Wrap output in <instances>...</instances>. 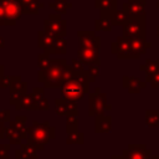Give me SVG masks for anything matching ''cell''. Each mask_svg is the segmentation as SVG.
I'll list each match as a JSON object with an SVG mask.
<instances>
[{
	"label": "cell",
	"instance_id": "obj_3",
	"mask_svg": "<svg viewBox=\"0 0 159 159\" xmlns=\"http://www.w3.org/2000/svg\"><path fill=\"white\" fill-rule=\"evenodd\" d=\"M53 137H55V128H52L48 122L45 123L34 122L30 128H26V138L29 143L34 144L37 149H42L45 144Z\"/></svg>",
	"mask_w": 159,
	"mask_h": 159
},
{
	"label": "cell",
	"instance_id": "obj_10",
	"mask_svg": "<svg viewBox=\"0 0 159 159\" xmlns=\"http://www.w3.org/2000/svg\"><path fill=\"white\" fill-rule=\"evenodd\" d=\"M123 158L124 159H150V150L147 149L145 145L138 144H130L125 150H123Z\"/></svg>",
	"mask_w": 159,
	"mask_h": 159
},
{
	"label": "cell",
	"instance_id": "obj_29",
	"mask_svg": "<svg viewBox=\"0 0 159 159\" xmlns=\"http://www.w3.org/2000/svg\"><path fill=\"white\" fill-rule=\"evenodd\" d=\"M78 127V120H77V114H70L66 116V128H67V134L72 132H77Z\"/></svg>",
	"mask_w": 159,
	"mask_h": 159
},
{
	"label": "cell",
	"instance_id": "obj_47",
	"mask_svg": "<svg viewBox=\"0 0 159 159\" xmlns=\"http://www.w3.org/2000/svg\"><path fill=\"white\" fill-rule=\"evenodd\" d=\"M157 35H158V36H159V26H158V27H157Z\"/></svg>",
	"mask_w": 159,
	"mask_h": 159
},
{
	"label": "cell",
	"instance_id": "obj_33",
	"mask_svg": "<svg viewBox=\"0 0 159 159\" xmlns=\"http://www.w3.org/2000/svg\"><path fill=\"white\" fill-rule=\"evenodd\" d=\"M26 119L27 118L25 116H17L16 119H15V122H11L10 125L14 127V128H16V129H19V130H21V132H26V128H25Z\"/></svg>",
	"mask_w": 159,
	"mask_h": 159
},
{
	"label": "cell",
	"instance_id": "obj_15",
	"mask_svg": "<svg viewBox=\"0 0 159 159\" xmlns=\"http://www.w3.org/2000/svg\"><path fill=\"white\" fill-rule=\"evenodd\" d=\"M26 87H27V83L21 80L10 86V103L11 104H15L24 94H26Z\"/></svg>",
	"mask_w": 159,
	"mask_h": 159
},
{
	"label": "cell",
	"instance_id": "obj_40",
	"mask_svg": "<svg viewBox=\"0 0 159 159\" xmlns=\"http://www.w3.org/2000/svg\"><path fill=\"white\" fill-rule=\"evenodd\" d=\"M6 25V17H5V10L2 5V0H0V26Z\"/></svg>",
	"mask_w": 159,
	"mask_h": 159
},
{
	"label": "cell",
	"instance_id": "obj_6",
	"mask_svg": "<svg viewBox=\"0 0 159 159\" xmlns=\"http://www.w3.org/2000/svg\"><path fill=\"white\" fill-rule=\"evenodd\" d=\"M106 109H111V106L107 103V96L101 92V88H96L89 94V116L104 114Z\"/></svg>",
	"mask_w": 159,
	"mask_h": 159
},
{
	"label": "cell",
	"instance_id": "obj_2",
	"mask_svg": "<svg viewBox=\"0 0 159 159\" xmlns=\"http://www.w3.org/2000/svg\"><path fill=\"white\" fill-rule=\"evenodd\" d=\"M89 78L87 71L75 72V75L62 84L61 87V96L68 101H78L86 93L89 92Z\"/></svg>",
	"mask_w": 159,
	"mask_h": 159
},
{
	"label": "cell",
	"instance_id": "obj_17",
	"mask_svg": "<svg viewBox=\"0 0 159 159\" xmlns=\"http://www.w3.org/2000/svg\"><path fill=\"white\" fill-rule=\"evenodd\" d=\"M117 0H94V6L101 10V16L108 17L114 10H117Z\"/></svg>",
	"mask_w": 159,
	"mask_h": 159
},
{
	"label": "cell",
	"instance_id": "obj_41",
	"mask_svg": "<svg viewBox=\"0 0 159 159\" xmlns=\"http://www.w3.org/2000/svg\"><path fill=\"white\" fill-rule=\"evenodd\" d=\"M10 120V111H0V122H9Z\"/></svg>",
	"mask_w": 159,
	"mask_h": 159
},
{
	"label": "cell",
	"instance_id": "obj_31",
	"mask_svg": "<svg viewBox=\"0 0 159 159\" xmlns=\"http://www.w3.org/2000/svg\"><path fill=\"white\" fill-rule=\"evenodd\" d=\"M51 58H50V55L46 53V52H42V53H39L37 56V63H39V68L40 70H46L48 68V66L51 65Z\"/></svg>",
	"mask_w": 159,
	"mask_h": 159
},
{
	"label": "cell",
	"instance_id": "obj_45",
	"mask_svg": "<svg viewBox=\"0 0 159 159\" xmlns=\"http://www.w3.org/2000/svg\"><path fill=\"white\" fill-rule=\"evenodd\" d=\"M5 46V42H4V39L2 37H0V48H2Z\"/></svg>",
	"mask_w": 159,
	"mask_h": 159
},
{
	"label": "cell",
	"instance_id": "obj_48",
	"mask_svg": "<svg viewBox=\"0 0 159 159\" xmlns=\"http://www.w3.org/2000/svg\"><path fill=\"white\" fill-rule=\"evenodd\" d=\"M157 7L159 9V0H157Z\"/></svg>",
	"mask_w": 159,
	"mask_h": 159
},
{
	"label": "cell",
	"instance_id": "obj_12",
	"mask_svg": "<svg viewBox=\"0 0 159 159\" xmlns=\"http://www.w3.org/2000/svg\"><path fill=\"white\" fill-rule=\"evenodd\" d=\"M145 4L147 0H127L123 2V10L129 16L145 15Z\"/></svg>",
	"mask_w": 159,
	"mask_h": 159
},
{
	"label": "cell",
	"instance_id": "obj_27",
	"mask_svg": "<svg viewBox=\"0 0 159 159\" xmlns=\"http://www.w3.org/2000/svg\"><path fill=\"white\" fill-rule=\"evenodd\" d=\"M112 22L108 17H103L101 16L98 20H96L94 22V27H96V31H107L109 32L112 30Z\"/></svg>",
	"mask_w": 159,
	"mask_h": 159
},
{
	"label": "cell",
	"instance_id": "obj_21",
	"mask_svg": "<svg viewBox=\"0 0 159 159\" xmlns=\"http://www.w3.org/2000/svg\"><path fill=\"white\" fill-rule=\"evenodd\" d=\"M111 123H112L111 116H104V114L96 116V132L97 133L109 132L111 130Z\"/></svg>",
	"mask_w": 159,
	"mask_h": 159
},
{
	"label": "cell",
	"instance_id": "obj_26",
	"mask_svg": "<svg viewBox=\"0 0 159 159\" xmlns=\"http://www.w3.org/2000/svg\"><path fill=\"white\" fill-rule=\"evenodd\" d=\"M48 6H50V9L55 10L56 12L62 15V14H66L67 10L72 7V2H70L67 0H55V1L50 2Z\"/></svg>",
	"mask_w": 159,
	"mask_h": 159
},
{
	"label": "cell",
	"instance_id": "obj_28",
	"mask_svg": "<svg viewBox=\"0 0 159 159\" xmlns=\"http://www.w3.org/2000/svg\"><path fill=\"white\" fill-rule=\"evenodd\" d=\"M145 123L148 127H159V111H147Z\"/></svg>",
	"mask_w": 159,
	"mask_h": 159
},
{
	"label": "cell",
	"instance_id": "obj_46",
	"mask_svg": "<svg viewBox=\"0 0 159 159\" xmlns=\"http://www.w3.org/2000/svg\"><path fill=\"white\" fill-rule=\"evenodd\" d=\"M111 159H124V158H123V155H120V157H112Z\"/></svg>",
	"mask_w": 159,
	"mask_h": 159
},
{
	"label": "cell",
	"instance_id": "obj_23",
	"mask_svg": "<svg viewBox=\"0 0 159 159\" xmlns=\"http://www.w3.org/2000/svg\"><path fill=\"white\" fill-rule=\"evenodd\" d=\"M15 107L17 109H29V111H34L36 109V102H35V98L32 94H24L16 103H15Z\"/></svg>",
	"mask_w": 159,
	"mask_h": 159
},
{
	"label": "cell",
	"instance_id": "obj_24",
	"mask_svg": "<svg viewBox=\"0 0 159 159\" xmlns=\"http://www.w3.org/2000/svg\"><path fill=\"white\" fill-rule=\"evenodd\" d=\"M108 19L111 20V22H112V25H116V26H123L127 21H128V19H129V15L122 9V10H114L109 16H108Z\"/></svg>",
	"mask_w": 159,
	"mask_h": 159
},
{
	"label": "cell",
	"instance_id": "obj_42",
	"mask_svg": "<svg viewBox=\"0 0 159 159\" xmlns=\"http://www.w3.org/2000/svg\"><path fill=\"white\" fill-rule=\"evenodd\" d=\"M21 5H29V4H34V2H37L39 0H19Z\"/></svg>",
	"mask_w": 159,
	"mask_h": 159
},
{
	"label": "cell",
	"instance_id": "obj_44",
	"mask_svg": "<svg viewBox=\"0 0 159 159\" xmlns=\"http://www.w3.org/2000/svg\"><path fill=\"white\" fill-rule=\"evenodd\" d=\"M4 77V66L0 65V80Z\"/></svg>",
	"mask_w": 159,
	"mask_h": 159
},
{
	"label": "cell",
	"instance_id": "obj_13",
	"mask_svg": "<svg viewBox=\"0 0 159 159\" xmlns=\"http://www.w3.org/2000/svg\"><path fill=\"white\" fill-rule=\"evenodd\" d=\"M77 57L83 65L99 63V48H80Z\"/></svg>",
	"mask_w": 159,
	"mask_h": 159
},
{
	"label": "cell",
	"instance_id": "obj_30",
	"mask_svg": "<svg viewBox=\"0 0 159 159\" xmlns=\"http://www.w3.org/2000/svg\"><path fill=\"white\" fill-rule=\"evenodd\" d=\"M43 7V4L37 1L34 4H29V5H21L22 9V14H37L40 9Z\"/></svg>",
	"mask_w": 159,
	"mask_h": 159
},
{
	"label": "cell",
	"instance_id": "obj_1",
	"mask_svg": "<svg viewBox=\"0 0 159 159\" xmlns=\"http://www.w3.org/2000/svg\"><path fill=\"white\" fill-rule=\"evenodd\" d=\"M75 75V70L71 65L66 62V60H52L51 65L46 70H40L37 72L39 82H42L45 87H62L65 82H67Z\"/></svg>",
	"mask_w": 159,
	"mask_h": 159
},
{
	"label": "cell",
	"instance_id": "obj_25",
	"mask_svg": "<svg viewBox=\"0 0 159 159\" xmlns=\"http://www.w3.org/2000/svg\"><path fill=\"white\" fill-rule=\"evenodd\" d=\"M140 70L145 72L147 80L150 78L153 75H155L157 72H159V60H158V61L147 60V61L144 62V65H140Z\"/></svg>",
	"mask_w": 159,
	"mask_h": 159
},
{
	"label": "cell",
	"instance_id": "obj_34",
	"mask_svg": "<svg viewBox=\"0 0 159 159\" xmlns=\"http://www.w3.org/2000/svg\"><path fill=\"white\" fill-rule=\"evenodd\" d=\"M82 144L83 143V135L82 133L80 132H72V133H68V137H67V144Z\"/></svg>",
	"mask_w": 159,
	"mask_h": 159
},
{
	"label": "cell",
	"instance_id": "obj_32",
	"mask_svg": "<svg viewBox=\"0 0 159 159\" xmlns=\"http://www.w3.org/2000/svg\"><path fill=\"white\" fill-rule=\"evenodd\" d=\"M20 76H4L0 80V88H10V86L17 81H20Z\"/></svg>",
	"mask_w": 159,
	"mask_h": 159
},
{
	"label": "cell",
	"instance_id": "obj_37",
	"mask_svg": "<svg viewBox=\"0 0 159 159\" xmlns=\"http://www.w3.org/2000/svg\"><path fill=\"white\" fill-rule=\"evenodd\" d=\"M71 66H72V68L75 70V72H82V71H84L83 70V63L80 61V60H72L71 61Z\"/></svg>",
	"mask_w": 159,
	"mask_h": 159
},
{
	"label": "cell",
	"instance_id": "obj_5",
	"mask_svg": "<svg viewBox=\"0 0 159 159\" xmlns=\"http://www.w3.org/2000/svg\"><path fill=\"white\" fill-rule=\"evenodd\" d=\"M67 24L66 20L61 17V14H50L48 19L43 20V31L52 36H65L67 34Z\"/></svg>",
	"mask_w": 159,
	"mask_h": 159
},
{
	"label": "cell",
	"instance_id": "obj_36",
	"mask_svg": "<svg viewBox=\"0 0 159 159\" xmlns=\"http://www.w3.org/2000/svg\"><path fill=\"white\" fill-rule=\"evenodd\" d=\"M35 102H36V109H40V111H48L50 106H48V102H47V99L45 98V96L41 97V98H39V99H35Z\"/></svg>",
	"mask_w": 159,
	"mask_h": 159
},
{
	"label": "cell",
	"instance_id": "obj_7",
	"mask_svg": "<svg viewBox=\"0 0 159 159\" xmlns=\"http://www.w3.org/2000/svg\"><path fill=\"white\" fill-rule=\"evenodd\" d=\"M4 10H5V17H6V26L15 25L16 21L22 15V9L20 1L15 0H2Z\"/></svg>",
	"mask_w": 159,
	"mask_h": 159
},
{
	"label": "cell",
	"instance_id": "obj_8",
	"mask_svg": "<svg viewBox=\"0 0 159 159\" xmlns=\"http://www.w3.org/2000/svg\"><path fill=\"white\" fill-rule=\"evenodd\" d=\"M112 53H114L119 60L132 58L129 40L124 36H118L114 42H112Z\"/></svg>",
	"mask_w": 159,
	"mask_h": 159
},
{
	"label": "cell",
	"instance_id": "obj_19",
	"mask_svg": "<svg viewBox=\"0 0 159 159\" xmlns=\"http://www.w3.org/2000/svg\"><path fill=\"white\" fill-rule=\"evenodd\" d=\"M67 52V40L65 36H56L52 47L46 52L48 55L57 53V55H63Z\"/></svg>",
	"mask_w": 159,
	"mask_h": 159
},
{
	"label": "cell",
	"instance_id": "obj_35",
	"mask_svg": "<svg viewBox=\"0 0 159 159\" xmlns=\"http://www.w3.org/2000/svg\"><path fill=\"white\" fill-rule=\"evenodd\" d=\"M87 75L89 78V82H94L97 76L99 75V63H93L89 65V68L87 70Z\"/></svg>",
	"mask_w": 159,
	"mask_h": 159
},
{
	"label": "cell",
	"instance_id": "obj_18",
	"mask_svg": "<svg viewBox=\"0 0 159 159\" xmlns=\"http://www.w3.org/2000/svg\"><path fill=\"white\" fill-rule=\"evenodd\" d=\"M36 147L31 143L22 144L21 149L16 152V159H37Z\"/></svg>",
	"mask_w": 159,
	"mask_h": 159
},
{
	"label": "cell",
	"instance_id": "obj_20",
	"mask_svg": "<svg viewBox=\"0 0 159 159\" xmlns=\"http://www.w3.org/2000/svg\"><path fill=\"white\" fill-rule=\"evenodd\" d=\"M53 41H55V36L47 34L43 30L42 31H39V34H37V45H39L40 48H43L45 52H47L52 47Z\"/></svg>",
	"mask_w": 159,
	"mask_h": 159
},
{
	"label": "cell",
	"instance_id": "obj_22",
	"mask_svg": "<svg viewBox=\"0 0 159 159\" xmlns=\"http://www.w3.org/2000/svg\"><path fill=\"white\" fill-rule=\"evenodd\" d=\"M5 135L10 140L11 144H20L21 139L26 138V132H21V130L10 125L9 128H5Z\"/></svg>",
	"mask_w": 159,
	"mask_h": 159
},
{
	"label": "cell",
	"instance_id": "obj_43",
	"mask_svg": "<svg viewBox=\"0 0 159 159\" xmlns=\"http://www.w3.org/2000/svg\"><path fill=\"white\" fill-rule=\"evenodd\" d=\"M4 134H5V127H4V123L0 122V138L4 137Z\"/></svg>",
	"mask_w": 159,
	"mask_h": 159
},
{
	"label": "cell",
	"instance_id": "obj_4",
	"mask_svg": "<svg viewBox=\"0 0 159 159\" xmlns=\"http://www.w3.org/2000/svg\"><path fill=\"white\" fill-rule=\"evenodd\" d=\"M127 39L145 37V15L129 16L128 21L123 25V35Z\"/></svg>",
	"mask_w": 159,
	"mask_h": 159
},
{
	"label": "cell",
	"instance_id": "obj_16",
	"mask_svg": "<svg viewBox=\"0 0 159 159\" xmlns=\"http://www.w3.org/2000/svg\"><path fill=\"white\" fill-rule=\"evenodd\" d=\"M122 83H123V87L127 88L129 93H139L140 89L145 87V82L133 76H124Z\"/></svg>",
	"mask_w": 159,
	"mask_h": 159
},
{
	"label": "cell",
	"instance_id": "obj_39",
	"mask_svg": "<svg viewBox=\"0 0 159 159\" xmlns=\"http://www.w3.org/2000/svg\"><path fill=\"white\" fill-rule=\"evenodd\" d=\"M149 83H150V86L153 87V88H159V72H157L155 75H153L150 78H148L147 80Z\"/></svg>",
	"mask_w": 159,
	"mask_h": 159
},
{
	"label": "cell",
	"instance_id": "obj_14",
	"mask_svg": "<svg viewBox=\"0 0 159 159\" xmlns=\"http://www.w3.org/2000/svg\"><path fill=\"white\" fill-rule=\"evenodd\" d=\"M56 113L58 116H70L77 114V104L75 101H68L65 98H58L55 101Z\"/></svg>",
	"mask_w": 159,
	"mask_h": 159
},
{
	"label": "cell",
	"instance_id": "obj_11",
	"mask_svg": "<svg viewBox=\"0 0 159 159\" xmlns=\"http://www.w3.org/2000/svg\"><path fill=\"white\" fill-rule=\"evenodd\" d=\"M128 40H129L132 58H139L142 55H144L147 52V48H149L152 46L150 42L145 41V37H132Z\"/></svg>",
	"mask_w": 159,
	"mask_h": 159
},
{
	"label": "cell",
	"instance_id": "obj_9",
	"mask_svg": "<svg viewBox=\"0 0 159 159\" xmlns=\"http://www.w3.org/2000/svg\"><path fill=\"white\" fill-rule=\"evenodd\" d=\"M80 48H99L101 37L94 34V31H78Z\"/></svg>",
	"mask_w": 159,
	"mask_h": 159
},
{
	"label": "cell",
	"instance_id": "obj_38",
	"mask_svg": "<svg viewBox=\"0 0 159 159\" xmlns=\"http://www.w3.org/2000/svg\"><path fill=\"white\" fill-rule=\"evenodd\" d=\"M0 159H10L9 158V144H0Z\"/></svg>",
	"mask_w": 159,
	"mask_h": 159
}]
</instances>
